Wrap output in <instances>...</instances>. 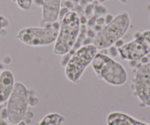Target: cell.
<instances>
[{"label":"cell","mask_w":150,"mask_h":125,"mask_svg":"<svg viewBox=\"0 0 150 125\" xmlns=\"http://www.w3.org/2000/svg\"><path fill=\"white\" fill-rule=\"evenodd\" d=\"M92 67L97 77L108 84L120 86L127 82L128 76L124 66L109 56L97 53Z\"/></svg>","instance_id":"1"},{"label":"cell","mask_w":150,"mask_h":125,"mask_svg":"<svg viewBox=\"0 0 150 125\" xmlns=\"http://www.w3.org/2000/svg\"><path fill=\"white\" fill-rule=\"evenodd\" d=\"M29 107V90L23 83L16 82L7 100V119L10 124L16 125L24 119Z\"/></svg>","instance_id":"6"},{"label":"cell","mask_w":150,"mask_h":125,"mask_svg":"<svg viewBox=\"0 0 150 125\" xmlns=\"http://www.w3.org/2000/svg\"><path fill=\"white\" fill-rule=\"evenodd\" d=\"M62 0H44L42 7V20L45 23H53L59 19Z\"/></svg>","instance_id":"10"},{"label":"cell","mask_w":150,"mask_h":125,"mask_svg":"<svg viewBox=\"0 0 150 125\" xmlns=\"http://www.w3.org/2000/svg\"><path fill=\"white\" fill-rule=\"evenodd\" d=\"M39 104V99L33 94V91L29 90V106L35 107Z\"/></svg>","instance_id":"14"},{"label":"cell","mask_w":150,"mask_h":125,"mask_svg":"<svg viewBox=\"0 0 150 125\" xmlns=\"http://www.w3.org/2000/svg\"><path fill=\"white\" fill-rule=\"evenodd\" d=\"M16 125H27V123H26L24 120H22V121H21L20 122L18 123Z\"/></svg>","instance_id":"26"},{"label":"cell","mask_w":150,"mask_h":125,"mask_svg":"<svg viewBox=\"0 0 150 125\" xmlns=\"http://www.w3.org/2000/svg\"><path fill=\"white\" fill-rule=\"evenodd\" d=\"M149 54H150V53H149ZM149 57H150V54H149Z\"/></svg>","instance_id":"29"},{"label":"cell","mask_w":150,"mask_h":125,"mask_svg":"<svg viewBox=\"0 0 150 125\" xmlns=\"http://www.w3.org/2000/svg\"><path fill=\"white\" fill-rule=\"evenodd\" d=\"M0 125H9V124L6 122L5 120L3 119H1V117H0Z\"/></svg>","instance_id":"24"},{"label":"cell","mask_w":150,"mask_h":125,"mask_svg":"<svg viewBox=\"0 0 150 125\" xmlns=\"http://www.w3.org/2000/svg\"><path fill=\"white\" fill-rule=\"evenodd\" d=\"M119 1H120V2H122V3H124V4H125V3H127V0H119Z\"/></svg>","instance_id":"27"},{"label":"cell","mask_w":150,"mask_h":125,"mask_svg":"<svg viewBox=\"0 0 150 125\" xmlns=\"http://www.w3.org/2000/svg\"><path fill=\"white\" fill-rule=\"evenodd\" d=\"M108 54L110 55V57L111 58H114V57H117L119 55L118 53V49L117 48H116L114 45H111L109 48H108Z\"/></svg>","instance_id":"16"},{"label":"cell","mask_w":150,"mask_h":125,"mask_svg":"<svg viewBox=\"0 0 150 125\" xmlns=\"http://www.w3.org/2000/svg\"><path fill=\"white\" fill-rule=\"evenodd\" d=\"M86 35H87L88 37H90V38H92V39H94L97 33H95V30H92V29H89V30L86 31Z\"/></svg>","instance_id":"21"},{"label":"cell","mask_w":150,"mask_h":125,"mask_svg":"<svg viewBox=\"0 0 150 125\" xmlns=\"http://www.w3.org/2000/svg\"><path fill=\"white\" fill-rule=\"evenodd\" d=\"M98 51L93 44L82 45L75 51L64 67V74L69 81L77 83L81 80Z\"/></svg>","instance_id":"5"},{"label":"cell","mask_w":150,"mask_h":125,"mask_svg":"<svg viewBox=\"0 0 150 125\" xmlns=\"http://www.w3.org/2000/svg\"><path fill=\"white\" fill-rule=\"evenodd\" d=\"M14 75L9 70H4L0 75V105L8 100L15 85Z\"/></svg>","instance_id":"9"},{"label":"cell","mask_w":150,"mask_h":125,"mask_svg":"<svg viewBox=\"0 0 150 125\" xmlns=\"http://www.w3.org/2000/svg\"><path fill=\"white\" fill-rule=\"evenodd\" d=\"M4 70V64H3V63L0 62V75H1V73H2V71Z\"/></svg>","instance_id":"25"},{"label":"cell","mask_w":150,"mask_h":125,"mask_svg":"<svg viewBox=\"0 0 150 125\" xmlns=\"http://www.w3.org/2000/svg\"><path fill=\"white\" fill-rule=\"evenodd\" d=\"M10 23L5 16L0 15V30L3 29H7L10 26Z\"/></svg>","instance_id":"15"},{"label":"cell","mask_w":150,"mask_h":125,"mask_svg":"<svg viewBox=\"0 0 150 125\" xmlns=\"http://www.w3.org/2000/svg\"><path fill=\"white\" fill-rule=\"evenodd\" d=\"M114 16L112 14H106L104 16V18H105V24L107 23H109L111 20L114 19Z\"/></svg>","instance_id":"19"},{"label":"cell","mask_w":150,"mask_h":125,"mask_svg":"<svg viewBox=\"0 0 150 125\" xmlns=\"http://www.w3.org/2000/svg\"><path fill=\"white\" fill-rule=\"evenodd\" d=\"M36 125H42V124H40V123L39 122V123H38V124H37Z\"/></svg>","instance_id":"28"},{"label":"cell","mask_w":150,"mask_h":125,"mask_svg":"<svg viewBox=\"0 0 150 125\" xmlns=\"http://www.w3.org/2000/svg\"><path fill=\"white\" fill-rule=\"evenodd\" d=\"M107 125H150L120 111L111 112L106 118Z\"/></svg>","instance_id":"11"},{"label":"cell","mask_w":150,"mask_h":125,"mask_svg":"<svg viewBox=\"0 0 150 125\" xmlns=\"http://www.w3.org/2000/svg\"><path fill=\"white\" fill-rule=\"evenodd\" d=\"M81 25L80 17L74 11H69L61 19L53 48L54 54L62 56L71 51L80 34Z\"/></svg>","instance_id":"2"},{"label":"cell","mask_w":150,"mask_h":125,"mask_svg":"<svg viewBox=\"0 0 150 125\" xmlns=\"http://www.w3.org/2000/svg\"><path fill=\"white\" fill-rule=\"evenodd\" d=\"M64 121V117L58 113H51L42 119L40 123L42 125H62Z\"/></svg>","instance_id":"12"},{"label":"cell","mask_w":150,"mask_h":125,"mask_svg":"<svg viewBox=\"0 0 150 125\" xmlns=\"http://www.w3.org/2000/svg\"><path fill=\"white\" fill-rule=\"evenodd\" d=\"M59 23L54 22L45 26H30L21 29L16 38L24 45L31 47L47 46L54 43L58 35Z\"/></svg>","instance_id":"4"},{"label":"cell","mask_w":150,"mask_h":125,"mask_svg":"<svg viewBox=\"0 0 150 125\" xmlns=\"http://www.w3.org/2000/svg\"><path fill=\"white\" fill-rule=\"evenodd\" d=\"M119 55L127 61H139L150 53V30L139 32L130 42L117 48Z\"/></svg>","instance_id":"7"},{"label":"cell","mask_w":150,"mask_h":125,"mask_svg":"<svg viewBox=\"0 0 150 125\" xmlns=\"http://www.w3.org/2000/svg\"><path fill=\"white\" fill-rule=\"evenodd\" d=\"M34 3L38 7H42L44 3V0H34Z\"/></svg>","instance_id":"23"},{"label":"cell","mask_w":150,"mask_h":125,"mask_svg":"<svg viewBox=\"0 0 150 125\" xmlns=\"http://www.w3.org/2000/svg\"><path fill=\"white\" fill-rule=\"evenodd\" d=\"M136 95L145 106L150 107V64L139 66L133 78Z\"/></svg>","instance_id":"8"},{"label":"cell","mask_w":150,"mask_h":125,"mask_svg":"<svg viewBox=\"0 0 150 125\" xmlns=\"http://www.w3.org/2000/svg\"><path fill=\"white\" fill-rule=\"evenodd\" d=\"M130 15L127 12H122L114 18L109 23L97 32L93 39V45L98 50L108 48L118 40L122 39L127 33L130 26Z\"/></svg>","instance_id":"3"},{"label":"cell","mask_w":150,"mask_h":125,"mask_svg":"<svg viewBox=\"0 0 150 125\" xmlns=\"http://www.w3.org/2000/svg\"><path fill=\"white\" fill-rule=\"evenodd\" d=\"M95 24H97V26H103L105 24V18L103 16H98V18H96Z\"/></svg>","instance_id":"18"},{"label":"cell","mask_w":150,"mask_h":125,"mask_svg":"<svg viewBox=\"0 0 150 125\" xmlns=\"http://www.w3.org/2000/svg\"><path fill=\"white\" fill-rule=\"evenodd\" d=\"M0 117L3 119H7V108H2L0 111Z\"/></svg>","instance_id":"20"},{"label":"cell","mask_w":150,"mask_h":125,"mask_svg":"<svg viewBox=\"0 0 150 125\" xmlns=\"http://www.w3.org/2000/svg\"><path fill=\"white\" fill-rule=\"evenodd\" d=\"M18 7L22 10H29L32 7L33 0H14Z\"/></svg>","instance_id":"13"},{"label":"cell","mask_w":150,"mask_h":125,"mask_svg":"<svg viewBox=\"0 0 150 125\" xmlns=\"http://www.w3.org/2000/svg\"><path fill=\"white\" fill-rule=\"evenodd\" d=\"M124 44H125L124 41H123L122 39H120V40H117L115 43H114V45L116 47V48H120V47L122 46Z\"/></svg>","instance_id":"22"},{"label":"cell","mask_w":150,"mask_h":125,"mask_svg":"<svg viewBox=\"0 0 150 125\" xmlns=\"http://www.w3.org/2000/svg\"><path fill=\"white\" fill-rule=\"evenodd\" d=\"M107 12L106 8L105 7L102 5H99L98 7H95V14L98 15V16H102V15L105 14Z\"/></svg>","instance_id":"17"}]
</instances>
